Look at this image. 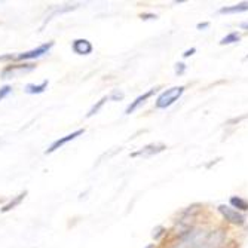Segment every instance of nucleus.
<instances>
[{
	"mask_svg": "<svg viewBox=\"0 0 248 248\" xmlns=\"http://www.w3.org/2000/svg\"><path fill=\"white\" fill-rule=\"evenodd\" d=\"M185 89H186L185 86H174V88L167 89V91H164L159 97L156 98L155 107L156 108H167V107L172 106L180 97L183 95Z\"/></svg>",
	"mask_w": 248,
	"mask_h": 248,
	"instance_id": "obj_1",
	"label": "nucleus"
},
{
	"mask_svg": "<svg viewBox=\"0 0 248 248\" xmlns=\"http://www.w3.org/2000/svg\"><path fill=\"white\" fill-rule=\"evenodd\" d=\"M36 69L34 64H11V65H6L5 69L0 73V78L2 79H12V78H16L19 75H24V73H30Z\"/></svg>",
	"mask_w": 248,
	"mask_h": 248,
	"instance_id": "obj_2",
	"label": "nucleus"
},
{
	"mask_svg": "<svg viewBox=\"0 0 248 248\" xmlns=\"http://www.w3.org/2000/svg\"><path fill=\"white\" fill-rule=\"evenodd\" d=\"M218 211L224 217V220L232 223V224H236V226H242V224L245 223V216L241 214L238 210H233L229 205H224V204L218 205Z\"/></svg>",
	"mask_w": 248,
	"mask_h": 248,
	"instance_id": "obj_3",
	"label": "nucleus"
},
{
	"mask_svg": "<svg viewBox=\"0 0 248 248\" xmlns=\"http://www.w3.org/2000/svg\"><path fill=\"white\" fill-rule=\"evenodd\" d=\"M54 46V42H49V43H43L40 46L31 49V51H27V52H22V54H18L15 55V60L16 61H27V60H36V58H40L42 55L48 54L51 51V48Z\"/></svg>",
	"mask_w": 248,
	"mask_h": 248,
	"instance_id": "obj_4",
	"label": "nucleus"
},
{
	"mask_svg": "<svg viewBox=\"0 0 248 248\" xmlns=\"http://www.w3.org/2000/svg\"><path fill=\"white\" fill-rule=\"evenodd\" d=\"M157 89H159V88H153V89H149V91L147 93H144V94H141V95H139L137 98H135L128 107H126V110H125V113L126 115H131V113H134V111L135 110H137L141 104H144L152 95H155L156 93H157Z\"/></svg>",
	"mask_w": 248,
	"mask_h": 248,
	"instance_id": "obj_5",
	"label": "nucleus"
},
{
	"mask_svg": "<svg viewBox=\"0 0 248 248\" xmlns=\"http://www.w3.org/2000/svg\"><path fill=\"white\" fill-rule=\"evenodd\" d=\"M167 149V146L165 144H147V146H144L143 149H140V150H137V152H134V153H131V156L132 157H137V156H144V157H150V156H153V155H157V153H161V152H164Z\"/></svg>",
	"mask_w": 248,
	"mask_h": 248,
	"instance_id": "obj_6",
	"label": "nucleus"
},
{
	"mask_svg": "<svg viewBox=\"0 0 248 248\" xmlns=\"http://www.w3.org/2000/svg\"><path fill=\"white\" fill-rule=\"evenodd\" d=\"M85 132V129H78V131H75V132H72V134H69V135H65V137H62V139H58L57 141H54L52 144H51V147L45 152V153H54L55 150H58L60 147H62L64 144H67L69 141H73L75 139H78L79 135H82Z\"/></svg>",
	"mask_w": 248,
	"mask_h": 248,
	"instance_id": "obj_7",
	"label": "nucleus"
},
{
	"mask_svg": "<svg viewBox=\"0 0 248 248\" xmlns=\"http://www.w3.org/2000/svg\"><path fill=\"white\" fill-rule=\"evenodd\" d=\"M72 49L75 54L78 55H89L93 52V43L86 40V39H76L73 43H72Z\"/></svg>",
	"mask_w": 248,
	"mask_h": 248,
	"instance_id": "obj_8",
	"label": "nucleus"
},
{
	"mask_svg": "<svg viewBox=\"0 0 248 248\" xmlns=\"http://www.w3.org/2000/svg\"><path fill=\"white\" fill-rule=\"evenodd\" d=\"M248 11V2H241L238 5H233V6H224L221 8L218 12L220 14H226V15H231V14H242V12H247Z\"/></svg>",
	"mask_w": 248,
	"mask_h": 248,
	"instance_id": "obj_9",
	"label": "nucleus"
},
{
	"mask_svg": "<svg viewBox=\"0 0 248 248\" xmlns=\"http://www.w3.org/2000/svg\"><path fill=\"white\" fill-rule=\"evenodd\" d=\"M46 88H48V80H43L40 85H34V83L26 85L24 91H26L27 94H30V95H34V94H42V93H45V89H46Z\"/></svg>",
	"mask_w": 248,
	"mask_h": 248,
	"instance_id": "obj_10",
	"label": "nucleus"
},
{
	"mask_svg": "<svg viewBox=\"0 0 248 248\" xmlns=\"http://www.w3.org/2000/svg\"><path fill=\"white\" fill-rule=\"evenodd\" d=\"M27 196V192H22V193H19L18 196H15L14 199H11L8 204L2 208V213H8V211H11V210H14L15 207H18L21 202H22V199H24Z\"/></svg>",
	"mask_w": 248,
	"mask_h": 248,
	"instance_id": "obj_11",
	"label": "nucleus"
},
{
	"mask_svg": "<svg viewBox=\"0 0 248 248\" xmlns=\"http://www.w3.org/2000/svg\"><path fill=\"white\" fill-rule=\"evenodd\" d=\"M231 205L232 208H238L239 211H248V201L241 196H231Z\"/></svg>",
	"mask_w": 248,
	"mask_h": 248,
	"instance_id": "obj_12",
	"label": "nucleus"
},
{
	"mask_svg": "<svg viewBox=\"0 0 248 248\" xmlns=\"http://www.w3.org/2000/svg\"><path fill=\"white\" fill-rule=\"evenodd\" d=\"M239 39H241V34L238 31H232V33L226 34L220 40V45H221V46H224V45H232V43L239 42Z\"/></svg>",
	"mask_w": 248,
	"mask_h": 248,
	"instance_id": "obj_13",
	"label": "nucleus"
},
{
	"mask_svg": "<svg viewBox=\"0 0 248 248\" xmlns=\"http://www.w3.org/2000/svg\"><path fill=\"white\" fill-rule=\"evenodd\" d=\"M108 100H110L108 97H103V98H101V100H100V101H98V103L95 104V106H93V108L89 110V113L86 115V118H93L94 115H97L98 111H100V108H101V107L104 106V103H106V101H108Z\"/></svg>",
	"mask_w": 248,
	"mask_h": 248,
	"instance_id": "obj_14",
	"label": "nucleus"
},
{
	"mask_svg": "<svg viewBox=\"0 0 248 248\" xmlns=\"http://www.w3.org/2000/svg\"><path fill=\"white\" fill-rule=\"evenodd\" d=\"M11 93H12V86H9V85H5V86L0 88V101L5 100Z\"/></svg>",
	"mask_w": 248,
	"mask_h": 248,
	"instance_id": "obj_15",
	"label": "nucleus"
},
{
	"mask_svg": "<svg viewBox=\"0 0 248 248\" xmlns=\"http://www.w3.org/2000/svg\"><path fill=\"white\" fill-rule=\"evenodd\" d=\"M185 72H186V64H185V62H177V64H175V73H177L178 76H182Z\"/></svg>",
	"mask_w": 248,
	"mask_h": 248,
	"instance_id": "obj_16",
	"label": "nucleus"
},
{
	"mask_svg": "<svg viewBox=\"0 0 248 248\" xmlns=\"http://www.w3.org/2000/svg\"><path fill=\"white\" fill-rule=\"evenodd\" d=\"M108 98H110V100H121V98H124V94H122V93H119V91H115V93L111 94Z\"/></svg>",
	"mask_w": 248,
	"mask_h": 248,
	"instance_id": "obj_17",
	"label": "nucleus"
},
{
	"mask_svg": "<svg viewBox=\"0 0 248 248\" xmlns=\"http://www.w3.org/2000/svg\"><path fill=\"white\" fill-rule=\"evenodd\" d=\"M164 231H165V229H164L162 226H159V228L156 229V233H153V238H155V239H159V238H161V235L164 233Z\"/></svg>",
	"mask_w": 248,
	"mask_h": 248,
	"instance_id": "obj_18",
	"label": "nucleus"
},
{
	"mask_svg": "<svg viewBox=\"0 0 248 248\" xmlns=\"http://www.w3.org/2000/svg\"><path fill=\"white\" fill-rule=\"evenodd\" d=\"M208 27H210V22H199V24L196 26L198 30H205V29H208Z\"/></svg>",
	"mask_w": 248,
	"mask_h": 248,
	"instance_id": "obj_19",
	"label": "nucleus"
},
{
	"mask_svg": "<svg viewBox=\"0 0 248 248\" xmlns=\"http://www.w3.org/2000/svg\"><path fill=\"white\" fill-rule=\"evenodd\" d=\"M157 16L155 15V14H141V19H156Z\"/></svg>",
	"mask_w": 248,
	"mask_h": 248,
	"instance_id": "obj_20",
	"label": "nucleus"
},
{
	"mask_svg": "<svg viewBox=\"0 0 248 248\" xmlns=\"http://www.w3.org/2000/svg\"><path fill=\"white\" fill-rule=\"evenodd\" d=\"M195 52H196V48H190V49H187V51L183 54V57H185V58H189V57H190V55H193Z\"/></svg>",
	"mask_w": 248,
	"mask_h": 248,
	"instance_id": "obj_21",
	"label": "nucleus"
},
{
	"mask_svg": "<svg viewBox=\"0 0 248 248\" xmlns=\"http://www.w3.org/2000/svg\"><path fill=\"white\" fill-rule=\"evenodd\" d=\"M245 58H247V60H248V54H247V57H245Z\"/></svg>",
	"mask_w": 248,
	"mask_h": 248,
	"instance_id": "obj_22",
	"label": "nucleus"
}]
</instances>
